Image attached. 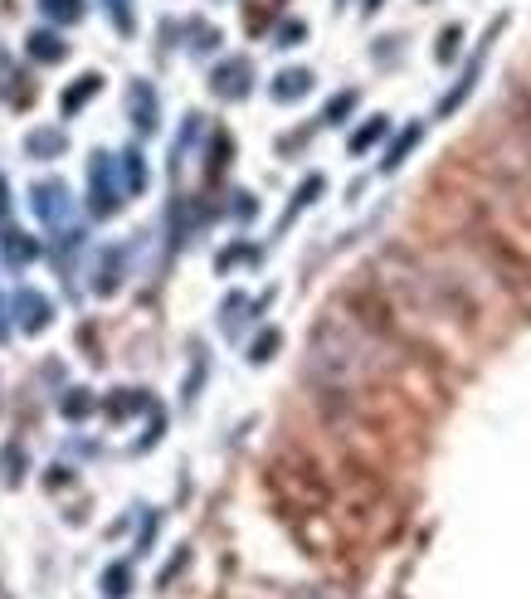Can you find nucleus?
Here are the masks:
<instances>
[{
  "instance_id": "423d86ee",
  "label": "nucleus",
  "mask_w": 531,
  "mask_h": 599,
  "mask_svg": "<svg viewBox=\"0 0 531 599\" xmlns=\"http://www.w3.org/2000/svg\"><path fill=\"white\" fill-rule=\"evenodd\" d=\"M303 88H307V74H283V78H278V88H273V93H278V98H298Z\"/></svg>"
},
{
  "instance_id": "0eeeda50",
  "label": "nucleus",
  "mask_w": 531,
  "mask_h": 599,
  "mask_svg": "<svg viewBox=\"0 0 531 599\" xmlns=\"http://www.w3.org/2000/svg\"><path fill=\"white\" fill-rule=\"evenodd\" d=\"M20 307L30 312V317H25V327H44V322H49V307H44L39 298H20Z\"/></svg>"
},
{
  "instance_id": "7ed1b4c3",
  "label": "nucleus",
  "mask_w": 531,
  "mask_h": 599,
  "mask_svg": "<svg viewBox=\"0 0 531 599\" xmlns=\"http://www.w3.org/2000/svg\"><path fill=\"white\" fill-rule=\"evenodd\" d=\"M473 244H478V259L488 268L497 288L507 298L531 302V249L522 239H512L507 229H473Z\"/></svg>"
},
{
  "instance_id": "39448f33",
  "label": "nucleus",
  "mask_w": 531,
  "mask_h": 599,
  "mask_svg": "<svg viewBox=\"0 0 531 599\" xmlns=\"http://www.w3.org/2000/svg\"><path fill=\"white\" fill-rule=\"evenodd\" d=\"M30 49H35V59H64V44L54 35H35L30 39Z\"/></svg>"
},
{
  "instance_id": "f03ea898",
  "label": "nucleus",
  "mask_w": 531,
  "mask_h": 599,
  "mask_svg": "<svg viewBox=\"0 0 531 599\" xmlns=\"http://www.w3.org/2000/svg\"><path fill=\"white\" fill-rule=\"evenodd\" d=\"M337 317H346L361 337H371V341L400 337V307H395L390 293L380 288L376 273H361V278L342 283V293H337Z\"/></svg>"
},
{
  "instance_id": "6e6552de",
  "label": "nucleus",
  "mask_w": 531,
  "mask_h": 599,
  "mask_svg": "<svg viewBox=\"0 0 531 599\" xmlns=\"http://www.w3.org/2000/svg\"><path fill=\"white\" fill-rule=\"evenodd\" d=\"M512 108H517V117H522V127L531 132V88H517V93H512Z\"/></svg>"
},
{
  "instance_id": "f257e3e1",
  "label": "nucleus",
  "mask_w": 531,
  "mask_h": 599,
  "mask_svg": "<svg viewBox=\"0 0 531 599\" xmlns=\"http://www.w3.org/2000/svg\"><path fill=\"white\" fill-rule=\"evenodd\" d=\"M268 487L273 497L293 512V517H312V512H327L337 487L327 478V468L312 458L307 449H283L268 463Z\"/></svg>"
},
{
  "instance_id": "20e7f679",
  "label": "nucleus",
  "mask_w": 531,
  "mask_h": 599,
  "mask_svg": "<svg viewBox=\"0 0 531 599\" xmlns=\"http://www.w3.org/2000/svg\"><path fill=\"white\" fill-rule=\"evenodd\" d=\"M244 78H249V69H244V64H229V69H220V78H215V83H220V93H225V98H234V93H244Z\"/></svg>"
}]
</instances>
